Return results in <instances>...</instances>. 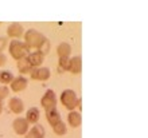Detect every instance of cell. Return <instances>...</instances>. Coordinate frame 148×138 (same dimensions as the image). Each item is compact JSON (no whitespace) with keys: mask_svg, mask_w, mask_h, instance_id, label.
Here are the masks:
<instances>
[{"mask_svg":"<svg viewBox=\"0 0 148 138\" xmlns=\"http://www.w3.org/2000/svg\"><path fill=\"white\" fill-rule=\"evenodd\" d=\"M23 38H24L26 46H27L30 50H31V48H35V51L42 47V44L46 42V39H47L42 32H39L38 30H35V28L27 30L23 34Z\"/></svg>","mask_w":148,"mask_h":138,"instance_id":"obj_1","label":"cell"},{"mask_svg":"<svg viewBox=\"0 0 148 138\" xmlns=\"http://www.w3.org/2000/svg\"><path fill=\"white\" fill-rule=\"evenodd\" d=\"M10 95V88L8 86H0V102H3L4 99H7Z\"/></svg>","mask_w":148,"mask_h":138,"instance_id":"obj_21","label":"cell"},{"mask_svg":"<svg viewBox=\"0 0 148 138\" xmlns=\"http://www.w3.org/2000/svg\"><path fill=\"white\" fill-rule=\"evenodd\" d=\"M59 101L67 109V110H75V107H81V99L77 97L75 91L71 90V88H66L61 92V97H59Z\"/></svg>","mask_w":148,"mask_h":138,"instance_id":"obj_3","label":"cell"},{"mask_svg":"<svg viewBox=\"0 0 148 138\" xmlns=\"http://www.w3.org/2000/svg\"><path fill=\"white\" fill-rule=\"evenodd\" d=\"M23 34H24L23 26H22L20 23H18V22H14V23H11L7 27V35H8V38L18 39V40H19V39L23 36Z\"/></svg>","mask_w":148,"mask_h":138,"instance_id":"obj_7","label":"cell"},{"mask_svg":"<svg viewBox=\"0 0 148 138\" xmlns=\"http://www.w3.org/2000/svg\"><path fill=\"white\" fill-rule=\"evenodd\" d=\"M27 84H28V81L24 77H14L12 82L10 83V88H11L14 92H20L27 88Z\"/></svg>","mask_w":148,"mask_h":138,"instance_id":"obj_8","label":"cell"},{"mask_svg":"<svg viewBox=\"0 0 148 138\" xmlns=\"http://www.w3.org/2000/svg\"><path fill=\"white\" fill-rule=\"evenodd\" d=\"M14 79V74L8 70H1L0 71V83L1 86H7L8 83H11Z\"/></svg>","mask_w":148,"mask_h":138,"instance_id":"obj_18","label":"cell"},{"mask_svg":"<svg viewBox=\"0 0 148 138\" xmlns=\"http://www.w3.org/2000/svg\"><path fill=\"white\" fill-rule=\"evenodd\" d=\"M8 51H10V55H11L16 62L23 59V58L27 56L31 51L26 46V43L22 42V40H18V39H12L10 44H8Z\"/></svg>","mask_w":148,"mask_h":138,"instance_id":"obj_2","label":"cell"},{"mask_svg":"<svg viewBox=\"0 0 148 138\" xmlns=\"http://www.w3.org/2000/svg\"><path fill=\"white\" fill-rule=\"evenodd\" d=\"M46 119L49 125L53 127L62 121V117H61V114H59V111L57 109H50V110H46Z\"/></svg>","mask_w":148,"mask_h":138,"instance_id":"obj_14","label":"cell"},{"mask_svg":"<svg viewBox=\"0 0 148 138\" xmlns=\"http://www.w3.org/2000/svg\"><path fill=\"white\" fill-rule=\"evenodd\" d=\"M67 123H69V126L73 127V129H77V127L81 126L82 123V115L79 111H69V114H67Z\"/></svg>","mask_w":148,"mask_h":138,"instance_id":"obj_13","label":"cell"},{"mask_svg":"<svg viewBox=\"0 0 148 138\" xmlns=\"http://www.w3.org/2000/svg\"><path fill=\"white\" fill-rule=\"evenodd\" d=\"M3 113V102H0V115Z\"/></svg>","mask_w":148,"mask_h":138,"instance_id":"obj_24","label":"cell"},{"mask_svg":"<svg viewBox=\"0 0 148 138\" xmlns=\"http://www.w3.org/2000/svg\"><path fill=\"white\" fill-rule=\"evenodd\" d=\"M57 94H55L54 90H46V92L42 95L40 98V106H42L45 110H50V109H57Z\"/></svg>","mask_w":148,"mask_h":138,"instance_id":"obj_4","label":"cell"},{"mask_svg":"<svg viewBox=\"0 0 148 138\" xmlns=\"http://www.w3.org/2000/svg\"><path fill=\"white\" fill-rule=\"evenodd\" d=\"M8 47V40L5 36H0V52H3V50Z\"/></svg>","mask_w":148,"mask_h":138,"instance_id":"obj_22","label":"cell"},{"mask_svg":"<svg viewBox=\"0 0 148 138\" xmlns=\"http://www.w3.org/2000/svg\"><path fill=\"white\" fill-rule=\"evenodd\" d=\"M40 118V111H39L38 107H30L26 113V121L28 122V125H36Z\"/></svg>","mask_w":148,"mask_h":138,"instance_id":"obj_15","label":"cell"},{"mask_svg":"<svg viewBox=\"0 0 148 138\" xmlns=\"http://www.w3.org/2000/svg\"><path fill=\"white\" fill-rule=\"evenodd\" d=\"M53 131H54L57 135H65L67 133V126L66 123L63 122V121H61L59 123H57L55 126H53Z\"/></svg>","mask_w":148,"mask_h":138,"instance_id":"obj_19","label":"cell"},{"mask_svg":"<svg viewBox=\"0 0 148 138\" xmlns=\"http://www.w3.org/2000/svg\"><path fill=\"white\" fill-rule=\"evenodd\" d=\"M5 63H7V56L3 52H0V67H3Z\"/></svg>","mask_w":148,"mask_h":138,"instance_id":"obj_23","label":"cell"},{"mask_svg":"<svg viewBox=\"0 0 148 138\" xmlns=\"http://www.w3.org/2000/svg\"><path fill=\"white\" fill-rule=\"evenodd\" d=\"M0 24H1V22H0Z\"/></svg>","mask_w":148,"mask_h":138,"instance_id":"obj_25","label":"cell"},{"mask_svg":"<svg viewBox=\"0 0 148 138\" xmlns=\"http://www.w3.org/2000/svg\"><path fill=\"white\" fill-rule=\"evenodd\" d=\"M8 109L14 113V114L19 115L22 114L24 111V103L23 101L20 99V98H18V97H12L11 99L8 101Z\"/></svg>","mask_w":148,"mask_h":138,"instance_id":"obj_11","label":"cell"},{"mask_svg":"<svg viewBox=\"0 0 148 138\" xmlns=\"http://www.w3.org/2000/svg\"><path fill=\"white\" fill-rule=\"evenodd\" d=\"M67 71L71 73L73 75H78L82 71V59L79 55L70 58L69 59V66H67Z\"/></svg>","mask_w":148,"mask_h":138,"instance_id":"obj_9","label":"cell"},{"mask_svg":"<svg viewBox=\"0 0 148 138\" xmlns=\"http://www.w3.org/2000/svg\"><path fill=\"white\" fill-rule=\"evenodd\" d=\"M45 137H46V130L39 123L34 125L31 129H28V131L24 135V138H45Z\"/></svg>","mask_w":148,"mask_h":138,"instance_id":"obj_12","label":"cell"},{"mask_svg":"<svg viewBox=\"0 0 148 138\" xmlns=\"http://www.w3.org/2000/svg\"><path fill=\"white\" fill-rule=\"evenodd\" d=\"M16 69H18V71H19L20 74H22V77H23V75H26V74H30V73H31L32 67H31V65L28 63L27 59H26V58H23V59L18 61Z\"/></svg>","mask_w":148,"mask_h":138,"instance_id":"obj_16","label":"cell"},{"mask_svg":"<svg viewBox=\"0 0 148 138\" xmlns=\"http://www.w3.org/2000/svg\"><path fill=\"white\" fill-rule=\"evenodd\" d=\"M57 54H58V58L59 56H67V58H70L71 46L69 44V43H66V42L59 43L58 47H57Z\"/></svg>","mask_w":148,"mask_h":138,"instance_id":"obj_17","label":"cell"},{"mask_svg":"<svg viewBox=\"0 0 148 138\" xmlns=\"http://www.w3.org/2000/svg\"><path fill=\"white\" fill-rule=\"evenodd\" d=\"M30 77H31V79H34V81L46 82L50 79L51 71H50V69H47V67H35V69L31 70Z\"/></svg>","mask_w":148,"mask_h":138,"instance_id":"obj_5","label":"cell"},{"mask_svg":"<svg viewBox=\"0 0 148 138\" xmlns=\"http://www.w3.org/2000/svg\"><path fill=\"white\" fill-rule=\"evenodd\" d=\"M45 56L46 55H43L40 51H34V52H30V54L26 56V59L28 61V63L31 65L32 69H35V67H40L42 63L45 62Z\"/></svg>","mask_w":148,"mask_h":138,"instance_id":"obj_10","label":"cell"},{"mask_svg":"<svg viewBox=\"0 0 148 138\" xmlns=\"http://www.w3.org/2000/svg\"><path fill=\"white\" fill-rule=\"evenodd\" d=\"M69 59H70V58H67V56H59L58 58V73H65V71H67Z\"/></svg>","mask_w":148,"mask_h":138,"instance_id":"obj_20","label":"cell"},{"mask_svg":"<svg viewBox=\"0 0 148 138\" xmlns=\"http://www.w3.org/2000/svg\"><path fill=\"white\" fill-rule=\"evenodd\" d=\"M12 129L18 135H26V133L30 129V125L26 121V118H22V117H18V118L14 119L12 122Z\"/></svg>","mask_w":148,"mask_h":138,"instance_id":"obj_6","label":"cell"}]
</instances>
